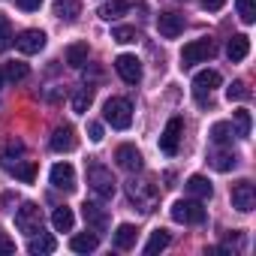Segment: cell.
<instances>
[{"label":"cell","mask_w":256,"mask_h":256,"mask_svg":"<svg viewBox=\"0 0 256 256\" xmlns=\"http://www.w3.org/2000/svg\"><path fill=\"white\" fill-rule=\"evenodd\" d=\"M208 58H214V42H211V40H193V42H187L184 52H181V64H184V66L202 64V60H208Z\"/></svg>","instance_id":"7"},{"label":"cell","mask_w":256,"mask_h":256,"mask_svg":"<svg viewBox=\"0 0 256 256\" xmlns=\"http://www.w3.org/2000/svg\"><path fill=\"white\" fill-rule=\"evenodd\" d=\"M88 184H90V190L100 199H112L114 196V178H112V172L102 163H90L88 166Z\"/></svg>","instance_id":"2"},{"label":"cell","mask_w":256,"mask_h":256,"mask_svg":"<svg viewBox=\"0 0 256 256\" xmlns=\"http://www.w3.org/2000/svg\"><path fill=\"white\" fill-rule=\"evenodd\" d=\"M22 151H24V145H22V142H10V145H6V151H4V163H10L12 157H18Z\"/></svg>","instance_id":"38"},{"label":"cell","mask_w":256,"mask_h":256,"mask_svg":"<svg viewBox=\"0 0 256 256\" xmlns=\"http://www.w3.org/2000/svg\"><path fill=\"white\" fill-rule=\"evenodd\" d=\"M52 151H58V154H70V151H76V145H78V139H76V130L70 124H64V126H58V130L52 133Z\"/></svg>","instance_id":"12"},{"label":"cell","mask_w":256,"mask_h":256,"mask_svg":"<svg viewBox=\"0 0 256 256\" xmlns=\"http://www.w3.org/2000/svg\"><path fill=\"white\" fill-rule=\"evenodd\" d=\"M181 133H184V120L181 118H169V124H166V130H163V136H160V151L163 154H178V142H181Z\"/></svg>","instance_id":"9"},{"label":"cell","mask_w":256,"mask_h":256,"mask_svg":"<svg viewBox=\"0 0 256 256\" xmlns=\"http://www.w3.org/2000/svg\"><path fill=\"white\" fill-rule=\"evenodd\" d=\"M220 72L217 70H202V72H196V78H193V96H196V102L199 106H211V90L214 88H220Z\"/></svg>","instance_id":"3"},{"label":"cell","mask_w":256,"mask_h":256,"mask_svg":"<svg viewBox=\"0 0 256 256\" xmlns=\"http://www.w3.org/2000/svg\"><path fill=\"white\" fill-rule=\"evenodd\" d=\"M16 226H18V232H24V235L42 232V211H40V205L24 202V205L16 211Z\"/></svg>","instance_id":"4"},{"label":"cell","mask_w":256,"mask_h":256,"mask_svg":"<svg viewBox=\"0 0 256 256\" xmlns=\"http://www.w3.org/2000/svg\"><path fill=\"white\" fill-rule=\"evenodd\" d=\"M102 118L114 126V130H126V126L133 124V106H130V100H124V96H112V100H106V106H102Z\"/></svg>","instance_id":"1"},{"label":"cell","mask_w":256,"mask_h":256,"mask_svg":"<svg viewBox=\"0 0 256 256\" xmlns=\"http://www.w3.org/2000/svg\"><path fill=\"white\" fill-rule=\"evenodd\" d=\"M12 253H16V241L0 232V256H12Z\"/></svg>","instance_id":"37"},{"label":"cell","mask_w":256,"mask_h":256,"mask_svg":"<svg viewBox=\"0 0 256 256\" xmlns=\"http://www.w3.org/2000/svg\"><path fill=\"white\" fill-rule=\"evenodd\" d=\"M226 100L232 102V100H250V88L244 84V82H232L229 88H226Z\"/></svg>","instance_id":"34"},{"label":"cell","mask_w":256,"mask_h":256,"mask_svg":"<svg viewBox=\"0 0 256 256\" xmlns=\"http://www.w3.org/2000/svg\"><path fill=\"white\" fill-rule=\"evenodd\" d=\"M187 193L196 196V199H211L214 187H211V181H208L205 175H190V178H187Z\"/></svg>","instance_id":"21"},{"label":"cell","mask_w":256,"mask_h":256,"mask_svg":"<svg viewBox=\"0 0 256 256\" xmlns=\"http://www.w3.org/2000/svg\"><path fill=\"white\" fill-rule=\"evenodd\" d=\"M114 160H118V166L126 169V172H139V169L145 166V163H142V154H139L136 145H120V148L114 151Z\"/></svg>","instance_id":"15"},{"label":"cell","mask_w":256,"mask_h":256,"mask_svg":"<svg viewBox=\"0 0 256 256\" xmlns=\"http://www.w3.org/2000/svg\"><path fill=\"white\" fill-rule=\"evenodd\" d=\"M52 226H54L58 232H70V229L76 226V214H72V208L58 205V208H54V214H52Z\"/></svg>","instance_id":"23"},{"label":"cell","mask_w":256,"mask_h":256,"mask_svg":"<svg viewBox=\"0 0 256 256\" xmlns=\"http://www.w3.org/2000/svg\"><path fill=\"white\" fill-rule=\"evenodd\" d=\"M114 70L126 84H139L142 82V60L136 54H118L114 58Z\"/></svg>","instance_id":"8"},{"label":"cell","mask_w":256,"mask_h":256,"mask_svg":"<svg viewBox=\"0 0 256 256\" xmlns=\"http://www.w3.org/2000/svg\"><path fill=\"white\" fill-rule=\"evenodd\" d=\"M16 4H18L24 12H36V10L42 6V0H16Z\"/></svg>","instance_id":"40"},{"label":"cell","mask_w":256,"mask_h":256,"mask_svg":"<svg viewBox=\"0 0 256 256\" xmlns=\"http://www.w3.org/2000/svg\"><path fill=\"white\" fill-rule=\"evenodd\" d=\"M112 40L126 46V42H136V40H139V34H136V28H114V30H112Z\"/></svg>","instance_id":"35"},{"label":"cell","mask_w":256,"mask_h":256,"mask_svg":"<svg viewBox=\"0 0 256 256\" xmlns=\"http://www.w3.org/2000/svg\"><path fill=\"white\" fill-rule=\"evenodd\" d=\"M58 250V241L52 238V235H42V232H36V235H30V244H28V253H34V256H42V253H54Z\"/></svg>","instance_id":"22"},{"label":"cell","mask_w":256,"mask_h":256,"mask_svg":"<svg viewBox=\"0 0 256 256\" xmlns=\"http://www.w3.org/2000/svg\"><path fill=\"white\" fill-rule=\"evenodd\" d=\"M172 220L175 223H205V208L193 199H178L172 205Z\"/></svg>","instance_id":"6"},{"label":"cell","mask_w":256,"mask_h":256,"mask_svg":"<svg viewBox=\"0 0 256 256\" xmlns=\"http://www.w3.org/2000/svg\"><path fill=\"white\" fill-rule=\"evenodd\" d=\"M235 6H238V16H241L244 24L256 22V0H235Z\"/></svg>","instance_id":"32"},{"label":"cell","mask_w":256,"mask_h":256,"mask_svg":"<svg viewBox=\"0 0 256 256\" xmlns=\"http://www.w3.org/2000/svg\"><path fill=\"white\" fill-rule=\"evenodd\" d=\"M12 24H10V18L4 16V12H0V54H4L10 46H12Z\"/></svg>","instance_id":"31"},{"label":"cell","mask_w":256,"mask_h":256,"mask_svg":"<svg viewBox=\"0 0 256 256\" xmlns=\"http://www.w3.org/2000/svg\"><path fill=\"white\" fill-rule=\"evenodd\" d=\"M88 54H90L88 42H72V46L66 48V64L78 70V66H84V64H88Z\"/></svg>","instance_id":"26"},{"label":"cell","mask_w":256,"mask_h":256,"mask_svg":"<svg viewBox=\"0 0 256 256\" xmlns=\"http://www.w3.org/2000/svg\"><path fill=\"white\" fill-rule=\"evenodd\" d=\"M88 133H90V142H102V124H88Z\"/></svg>","instance_id":"39"},{"label":"cell","mask_w":256,"mask_h":256,"mask_svg":"<svg viewBox=\"0 0 256 256\" xmlns=\"http://www.w3.org/2000/svg\"><path fill=\"white\" fill-rule=\"evenodd\" d=\"M100 247V238L90 235V232H82V235H72L70 238V250L72 253H94Z\"/></svg>","instance_id":"24"},{"label":"cell","mask_w":256,"mask_h":256,"mask_svg":"<svg viewBox=\"0 0 256 256\" xmlns=\"http://www.w3.org/2000/svg\"><path fill=\"white\" fill-rule=\"evenodd\" d=\"M157 30H160V36H166V40L181 36V34H184V16H181V12H160Z\"/></svg>","instance_id":"13"},{"label":"cell","mask_w":256,"mask_h":256,"mask_svg":"<svg viewBox=\"0 0 256 256\" xmlns=\"http://www.w3.org/2000/svg\"><path fill=\"white\" fill-rule=\"evenodd\" d=\"M90 102H94V88H90V84H84V88H78V90L72 94V112L84 114V112L90 108Z\"/></svg>","instance_id":"27"},{"label":"cell","mask_w":256,"mask_h":256,"mask_svg":"<svg viewBox=\"0 0 256 256\" xmlns=\"http://www.w3.org/2000/svg\"><path fill=\"white\" fill-rule=\"evenodd\" d=\"M28 72H30V66H28V64H22V60H12V64L6 66V76H10L12 82H22V78H28Z\"/></svg>","instance_id":"36"},{"label":"cell","mask_w":256,"mask_h":256,"mask_svg":"<svg viewBox=\"0 0 256 256\" xmlns=\"http://www.w3.org/2000/svg\"><path fill=\"white\" fill-rule=\"evenodd\" d=\"M136 238H139V229H136L133 223H120V226L114 229V247H118V250H130V247L136 244Z\"/></svg>","instance_id":"18"},{"label":"cell","mask_w":256,"mask_h":256,"mask_svg":"<svg viewBox=\"0 0 256 256\" xmlns=\"http://www.w3.org/2000/svg\"><path fill=\"white\" fill-rule=\"evenodd\" d=\"M211 142L214 145H229L232 142V124H226V120H217L214 126H211Z\"/></svg>","instance_id":"30"},{"label":"cell","mask_w":256,"mask_h":256,"mask_svg":"<svg viewBox=\"0 0 256 256\" xmlns=\"http://www.w3.org/2000/svg\"><path fill=\"white\" fill-rule=\"evenodd\" d=\"M208 160H211V166H214L217 172H229V169L238 166V157H235L232 151H214Z\"/></svg>","instance_id":"28"},{"label":"cell","mask_w":256,"mask_h":256,"mask_svg":"<svg viewBox=\"0 0 256 256\" xmlns=\"http://www.w3.org/2000/svg\"><path fill=\"white\" fill-rule=\"evenodd\" d=\"M16 46H18V52H22V54H36V52H42V48H46V34H42V30H36V28L22 30V34H18V40H16Z\"/></svg>","instance_id":"14"},{"label":"cell","mask_w":256,"mask_h":256,"mask_svg":"<svg viewBox=\"0 0 256 256\" xmlns=\"http://www.w3.org/2000/svg\"><path fill=\"white\" fill-rule=\"evenodd\" d=\"M4 82H6V76H4V70H0V88H4Z\"/></svg>","instance_id":"42"},{"label":"cell","mask_w":256,"mask_h":256,"mask_svg":"<svg viewBox=\"0 0 256 256\" xmlns=\"http://www.w3.org/2000/svg\"><path fill=\"white\" fill-rule=\"evenodd\" d=\"M226 54H229V60H232V64L244 60V58L250 54V36H244V34H235V36L229 40V46H226Z\"/></svg>","instance_id":"17"},{"label":"cell","mask_w":256,"mask_h":256,"mask_svg":"<svg viewBox=\"0 0 256 256\" xmlns=\"http://www.w3.org/2000/svg\"><path fill=\"white\" fill-rule=\"evenodd\" d=\"M130 12V0H112V4H106V6H100V18L102 22H112V18H120V16H126Z\"/></svg>","instance_id":"25"},{"label":"cell","mask_w":256,"mask_h":256,"mask_svg":"<svg viewBox=\"0 0 256 256\" xmlns=\"http://www.w3.org/2000/svg\"><path fill=\"white\" fill-rule=\"evenodd\" d=\"M223 4H226V0H202V6H205L208 12H217V10H223Z\"/></svg>","instance_id":"41"},{"label":"cell","mask_w":256,"mask_h":256,"mask_svg":"<svg viewBox=\"0 0 256 256\" xmlns=\"http://www.w3.org/2000/svg\"><path fill=\"white\" fill-rule=\"evenodd\" d=\"M232 118H235V124H238V136L247 139V136H250V112H247V108H238V112H232Z\"/></svg>","instance_id":"33"},{"label":"cell","mask_w":256,"mask_h":256,"mask_svg":"<svg viewBox=\"0 0 256 256\" xmlns=\"http://www.w3.org/2000/svg\"><path fill=\"white\" fill-rule=\"evenodd\" d=\"M48 181H52V187H58L64 193H72L76 190V169L70 163H58V166H52Z\"/></svg>","instance_id":"11"},{"label":"cell","mask_w":256,"mask_h":256,"mask_svg":"<svg viewBox=\"0 0 256 256\" xmlns=\"http://www.w3.org/2000/svg\"><path fill=\"white\" fill-rule=\"evenodd\" d=\"M54 16L66 24H72L78 16H82V4L78 0H54Z\"/></svg>","instance_id":"19"},{"label":"cell","mask_w":256,"mask_h":256,"mask_svg":"<svg viewBox=\"0 0 256 256\" xmlns=\"http://www.w3.org/2000/svg\"><path fill=\"white\" fill-rule=\"evenodd\" d=\"M82 214H84V223H88L94 232H106V229H108V214H106V208H100L96 202H84V205H82Z\"/></svg>","instance_id":"16"},{"label":"cell","mask_w":256,"mask_h":256,"mask_svg":"<svg viewBox=\"0 0 256 256\" xmlns=\"http://www.w3.org/2000/svg\"><path fill=\"white\" fill-rule=\"evenodd\" d=\"M232 205H235L238 211H244V214L256 208V190H253L250 181H238V184H232Z\"/></svg>","instance_id":"10"},{"label":"cell","mask_w":256,"mask_h":256,"mask_svg":"<svg viewBox=\"0 0 256 256\" xmlns=\"http://www.w3.org/2000/svg\"><path fill=\"white\" fill-rule=\"evenodd\" d=\"M6 169L18 178V181H24V184H34L36 181V160H16V163H6Z\"/></svg>","instance_id":"20"},{"label":"cell","mask_w":256,"mask_h":256,"mask_svg":"<svg viewBox=\"0 0 256 256\" xmlns=\"http://www.w3.org/2000/svg\"><path fill=\"white\" fill-rule=\"evenodd\" d=\"M169 241H172V235H169L166 229H154V232H151V238H148V244H145V253L151 256V253H157V250H166V247H169Z\"/></svg>","instance_id":"29"},{"label":"cell","mask_w":256,"mask_h":256,"mask_svg":"<svg viewBox=\"0 0 256 256\" xmlns=\"http://www.w3.org/2000/svg\"><path fill=\"white\" fill-rule=\"evenodd\" d=\"M126 196H130L142 211H154L157 187H154V184H148V181H130V184H126Z\"/></svg>","instance_id":"5"}]
</instances>
